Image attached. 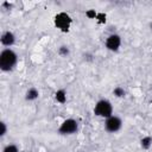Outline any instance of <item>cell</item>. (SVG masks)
<instances>
[{
  "mask_svg": "<svg viewBox=\"0 0 152 152\" xmlns=\"http://www.w3.org/2000/svg\"><path fill=\"white\" fill-rule=\"evenodd\" d=\"M17 63V53L11 49H5L0 55V68L4 71L11 70Z\"/></svg>",
  "mask_w": 152,
  "mask_h": 152,
  "instance_id": "1",
  "label": "cell"
},
{
  "mask_svg": "<svg viewBox=\"0 0 152 152\" xmlns=\"http://www.w3.org/2000/svg\"><path fill=\"white\" fill-rule=\"evenodd\" d=\"M112 112H113L112 104H110V102L107 101V100H100V101L95 104V108H94V113H95V115H97V116L109 118V116H112Z\"/></svg>",
  "mask_w": 152,
  "mask_h": 152,
  "instance_id": "2",
  "label": "cell"
},
{
  "mask_svg": "<svg viewBox=\"0 0 152 152\" xmlns=\"http://www.w3.org/2000/svg\"><path fill=\"white\" fill-rule=\"evenodd\" d=\"M70 24H71V18L65 12H61L55 17V26L63 32L69 31Z\"/></svg>",
  "mask_w": 152,
  "mask_h": 152,
  "instance_id": "3",
  "label": "cell"
},
{
  "mask_svg": "<svg viewBox=\"0 0 152 152\" xmlns=\"http://www.w3.org/2000/svg\"><path fill=\"white\" fill-rule=\"evenodd\" d=\"M59 133L62 134H72L77 131V122L74 119H66L59 127Z\"/></svg>",
  "mask_w": 152,
  "mask_h": 152,
  "instance_id": "4",
  "label": "cell"
},
{
  "mask_svg": "<svg viewBox=\"0 0 152 152\" xmlns=\"http://www.w3.org/2000/svg\"><path fill=\"white\" fill-rule=\"evenodd\" d=\"M121 125H122L121 119L118 118V116H113L112 115V116L107 118V120H106V129L108 132H116V131H119L121 128Z\"/></svg>",
  "mask_w": 152,
  "mask_h": 152,
  "instance_id": "5",
  "label": "cell"
},
{
  "mask_svg": "<svg viewBox=\"0 0 152 152\" xmlns=\"http://www.w3.org/2000/svg\"><path fill=\"white\" fill-rule=\"evenodd\" d=\"M120 44H121V38L118 34H110L106 40V46L110 51H116L120 48Z\"/></svg>",
  "mask_w": 152,
  "mask_h": 152,
  "instance_id": "6",
  "label": "cell"
},
{
  "mask_svg": "<svg viewBox=\"0 0 152 152\" xmlns=\"http://www.w3.org/2000/svg\"><path fill=\"white\" fill-rule=\"evenodd\" d=\"M14 40H15L14 34H13L12 32H10V31L5 32V33L1 36V43H2L4 45H6V46H11V45H13Z\"/></svg>",
  "mask_w": 152,
  "mask_h": 152,
  "instance_id": "7",
  "label": "cell"
},
{
  "mask_svg": "<svg viewBox=\"0 0 152 152\" xmlns=\"http://www.w3.org/2000/svg\"><path fill=\"white\" fill-rule=\"evenodd\" d=\"M55 97H56V100H57L58 102H61V103H64V102L66 101V94H65V91L62 90V89L58 90V91H56Z\"/></svg>",
  "mask_w": 152,
  "mask_h": 152,
  "instance_id": "8",
  "label": "cell"
},
{
  "mask_svg": "<svg viewBox=\"0 0 152 152\" xmlns=\"http://www.w3.org/2000/svg\"><path fill=\"white\" fill-rule=\"evenodd\" d=\"M38 97V90L36 88H31L26 93V100H36Z\"/></svg>",
  "mask_w": 152,
  "mask_h": 152,
  "instance_id": "9",
  "label": "cell"
},
{
  "mask_svg": "<svg viewBox=\"0 0 152 152\" xmlns=\"http://www.w3.org/2000/svg\"><path fill=\"white\" fill-rule=\"evenodd\" d=\"M151 144H152V138L151 137H145V138L141 139V146L144 148H148L151 146Z\"/></svg>",
  "mask_w": 152,
  "mask_h": 152,
  "instance_id": "10",
  "label": "cell"
},
{
  "mask_svg": "<svg viewBox=\"0 0 152 152\" xmlns=\"http://www.w3.org/2000/svg\"><path fill=\"white\" fill-rule=\"evenodd\" d=\"M114 95H116L118 97L124 96V95H125V90H124V88H121V87H116V88L114 89Z\"/></svg>",
  "mask_w": 152,
  "mask_h": 152,
  "instance_id": "11",
  "label": "cell"
},
{
  "mask_svg": "<svg viewBox=\"0 0 152 152\" xmlns=\"http://www.w3.org/2000/svg\"><path fill=\"white\" fill-rule=\"evenodd\" d=\"M4 152H18V148L15 145H7L4 148Z\"/></svg>",
  "mask_w": 152,
  "mask_h": 152,
  "instance_id": "12",
  "label": "cell"
},
{
  "mask_svg": "<svg viewBox=\"0 0 152 152\" xmlns=\"http://www.w3.org/2000/svg\"><path fill=\"white\" fill-rule=\"evenodd\" d=\"M59 53H61L62 56H66V55L69 53V49H68L66 46H61V48H59Z\"/></svg>",
  "mask_w": 152,
  "mask_h": 152,
  "instance_id": "13",
  "label": "cell"
},
{
  "mask_svg": "<svg viewBox=\"0 0 152 152\" xmlns=\"http://www.w3.org/2000/svg\"><path fill=\"white\" fill-rule=\"evenodd\" d=\"M96 19H99L100 23H104V21H106V15H104L103 13H100V14L96 15Z\"/></svg>",
  "mask_w": 152,
  "mask_h": 152,
  "instance_id": "14",
  "label": "cell"
},
{
  "mask_svg": "<svg viewBox=\"0 0 152 152\" xmlns=\"http://www.w3.org/2000/svg\"><path fill=\"white\" fill-rule=\"evenodd\" d=\"M87 15H88L89 18H96V15H97V14L95 13V11H94V10H90V11H88V12H87Z\"/></svg>",
  "mask_w": 152,
  "mask_h": 152,
  "instance_id": "15",
  "label": "cell"
},
{
  "mask_svg": "<svg viewBox=\"0 0 152 152\" xmlns=\"http://www.w3.org/2000/svg\"><path fill=\"white\" fill-rule=\"evenodd\" d=\"M0 125H1V128H2L1 129V135H4L6 133V125H5V122H1Z\"/></svg>",
  "mask_w": 152,
  "mask_h": 152,
  "instance_id": "16",
  "label": "cell"
},
{
  "mask_svg": "<svg viewBox=\"0 0 152 152\" xmlns=\"http://www.w3.org/2000/svg\"><path fill=\"white\" fill-rule=\"evenodd\" d=\"M151 28H152V24H151Z\"/></svg>",
  "mask_w": 152,
  "mask_h": 152,
  "instance_id": "17",
  "label": "cell"
}]
</instances>
